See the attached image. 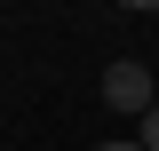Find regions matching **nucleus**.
I'll return each instance as SVG.
<instances>
[{"instance_id": "2", "label": "nucleus", "mask_w": 159, "mask_h": 151, "mask_svg": "<svg viewBox=\"0 0 159 151\" xmlns=\"http://www.w3.org/2000/svg\"><path fill=\"white\" fill-rule=\"evenodd\" d=\"M135 143H143V151H159V103L143 112V135H135Z\"/></svg>"}, {"instance_id": "3", "label": "nucleus", "mask_w": 159, "mask_h": 151, "mask_svg": "<svg viewBox=\"0 0 159 151\" xmlns=\"http://www.w3.org/2000/svg\"><path fill=\"white\" fill-rule=\"evenodd\" d=\"M96 151H143V143H96Z\"/></svg>"}, {"instance_id": "1", "label": "nucleus", "mask_w": 159, "mask_h": 151, "mask_svg": "<svg viewBox=\"0 0 159 151\" xmlns=\"http://www.w3.org/2000/svg\"><path fill=\"white\" fill-rule=\"evenodd\" d=\"M103 103H111V112H151L159 103V80H151V64H135V56H119L111 72H103Z\"/></svg>"}]
</instances>
